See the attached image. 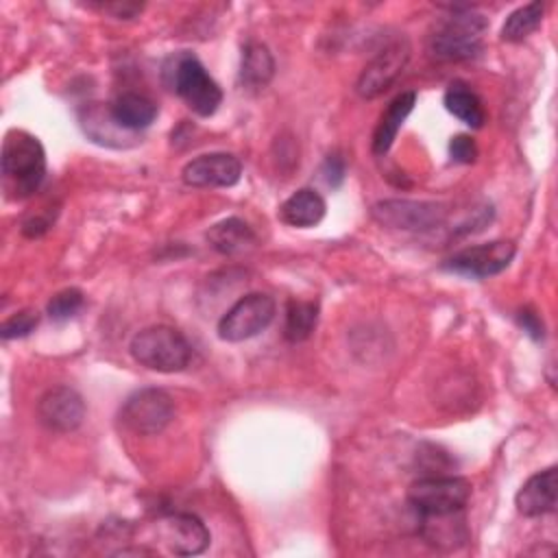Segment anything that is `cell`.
<instances>
[{
    "label": "cell",
    "instance_id": "5bb4252c",
    "mask_svg": "<svg viewBox=\"0 0 558 558\" xmlns=\"http://www.w3.org/2000/svg\"><path fill=\"white\" fill-rule=\"evenodd\" d=\"M558 469L549 466L534 473L514 495V506L523 517H543L556 510Z\"/></svg>",
    "mask_w": 558,
    "mask_h": 558
},
{
    "label": "cell",
    "instance_id": "d4e9b609",
    "mask_svg": "<svg viewBox=\"0 0 558 558\" xmlns=\"http://www.w3.org/2000/svg\"><path fill=\"white\" fill-rule=\"evenodd\" d=\"M449 155L458 163H473L477 157V144L471 135H456L449 142Z\"/></svg>",
    "mask_w": 558,
    "mask_h": 558
},
{
    "label": "cell",
    "instance_id": "ba28073f",
    "mask_svg": "<svg viewBox=\"0 0 558 558\" xmlns=\"http://www.w3.org/2000/svg\"><path fill=\"white\" fill-rule=\"evenodd\" d=\"M371 216L388 229L399 231H434L445 225L447 209L440 203L386 198L373 205Z\"/></svg>",
    "mask_w": 558,
    "mask_h": 558
},
{
    "label": "cell",
    "instance_id": "4fadbf2b",
    "mask_svg": "<svg viewBox=\"0 0 558 558\" xmlns=\"http://www.w3.org/2000/svg\"><path fill=\"white\" fill-rule=\"evenodd\" d=\"M161 543L177 556H196L209 547V530L190 512H174L159 521Z\"/></svg>",
    "mask_w": 558,
    "mask_h": 558
},
{
    "label": "cell",
    "instance_id": "30bf717a",
    "mask_svg": "<svg viewBox=\"0 0 558 558\" xmlns=\"http://www.w3.org/2000/svg\"><path fill=\"white\" fill-rule=\"evenodd\" d=\"M410 59V44L405 39H397L388 44L366 68L360 72L355 92L362 98H377L381 96L405 70Z\"/></svg>",
    "mask_w": 558,
    "mask_h": 558
},
{
    "label": "cell",
    "instance_id": "3957f363",
    "mask_svg": "<svg viewBox=\"0 0 558 558\" xmlns=\"http://www.w3.org/2000/svg\"><path fill=\"white\" fill-rule=\"evenodd\" d=\"M129 351L137 364L157 373H179L192 360V347L185 336L168 325H153L137 331Z\"/></svg>",
    "mask_w": 558,
    "mask_h": 558
},
{
    "label": "cell",
    "instance_id": "9a60e30c",
    "mask_svg": "<svg viewBox=\"0 0 558 558\" xmlns=\"http://www.w3.org/2000/svg\"><path fill=\"white\" fill-rule=\"evenodd\" d=\"M327 211L325 198L312 190V187H301L294 194H290L281 205H279V220L296 227V229H307L316 227Z\"/></svg>",
    "mask_w": 558,
    "mask_h": 558
},
{
    "label": "cell",
    "instance_id": "7a4b0ae2",
    "mask_svg": "<svg viewBox=\"0 0 558 558\" xmlns=\"http://www.w3.org/2000/svg\"><path fill=\"white\" fill-rule=\"evenodd\" d=\"M488 22L469 7H451L427 39L432 57L438 61H464L482 50V35Z\"/></svg>",
    "mask_w": 558,
    "mask_h": 558
},
{
    "label": "cell",
    "instance_id": "52a82bcc",
    "mask_svg": "<svg viewBox=\"0 0 558 558\" xmlns=\"http://www.w3.org/2000/svg\"><path fill=\"white\" fill-rule=\"evenodd\" d=\"M174 418V401L166 390L144 388L133 392L120 408L122 425L140 436L163 432Z\"/></svg>",
    "mask_w": 558,
    "mask_h": 558
},
{
    "label": "cell",
    "instance_id": "5b68a950",
    "mask_svg": "<svg viewBox=\"0 0 558 558\" xmlns=\"http://www.w3.org/2000/svg\"><path fill=\"white\" fill-rule=\"evenodd\" d=\"M170 85L201 118H209L222 102V89L194 54H179L170 70Z\"/></svg>",
    "mask_w": 558,
    "mask_h": 558
},
{
    "label": "cell",
    "instance_id": "4316f807",
    "mask_svg": "<svg viewBox=\"0 0 558 558\" xmlns=\"http://www.w3.org/2000/svg\"><path fill=\"white\" fill-rule=\"evenodd\" d=\"M517 318H519V325H521L532 338H541V336H543V323L538 320V316H536L534 312L521 310Z\"/></svg>",
    "mask_w": 558,
    "mask_h": 558
},
{
    "label": "cell",
    "instance_id": "8fae6325",
    "mask_svg": "<svg viewBox=\"0 0 558 558\" xmlns=\"http://www.w3.org/2000/svg\"><path fill=\"white\" fill-rule=\"evenodd\" d=\"M39 421L52 432H74L85 418V401L70 386H54L46 390L37 403Z\"/></svg>",
    "mask_w": 558,
    "mask_h": 558
},
{
    "label": "cell",
    "instance_id": "44dd1931",
    "mask_svg": "<svg viewBox=\"0 0 558 558\" xmlns=\"http://www.w3.org/2000/svg\"><path fill=\"white\" fill-rule=\"evenodd\" d=\"M318 323V303L316 301H301L290 299L286 305V325L283 336L290 342H303L312 336Z\"/></svg>",
    "mask_w": 558,
    "mask_h": 558
},
{
    "label": "cell",
    "instance_id": "603a6c76",
    "mask_svg": "<svg viewBox=\"0 0 558 558\" xmlns=\"http://www.w3.org/2000/svg\"><path fill=\"white\" fill-rule=\"evenodd\" d=\"M85 303V296L78 288H65L59 290L46 305V312L52 320H68L81 312Z\"/></svg>",
    "mask_w": 558,
    "mask_h": 558
},
{
    "label": "cell",
    "instance_id": "ffe728a7",
    "mask_svg": "<svg viewBox=\"0 0 558 558\" xmlns=\"http://www.w3.org/2000/svg\"><path fill=\"white\" fill-rule=\"evenodd\" d=\"M205 238L222 255H233V253H240L255 244V233L240 218H225V220L211 225L209 231L205 233Z\"/></svg>",
    "mask_w": 558,
    "mask_h": 558
},
{
    "label": "cell",
    "instance_id": "277c9868",
    "mask_svg": "<svg viewBox=\"0 0 558 558\" xmlns=\"http://www.w3.org/2000/svg\"><path fill=\"white\" fill-rule=\"evenodd\" d=\"M471 497V482L458 475H429L410 484L408 501L421 517L458 514Z\"/></svg>",
    "mask_w": 558,
    "mask_h": 558
},
{
    "label": "cell",
    "instance_id": "7c38bea8",
    "mask_svg": "<svg viewBox=\"0 0 558 558\" xmlns=\"http://www.w3.org/2000/svg\"><path fill=\"white\" fill-rule=\"evenodd\" d=\"M242 177V163L231 153H207L187 161L181 179L192 187H231Z\"/></svg>",
    "mask_w": 558,
    "mask_h": 558
},
{
    "label": "cell",
    "instance_id": "cb8c5ba5",
    "mask_svg": "<svg viewBox=\"0 0 558 558\" xmlns=\"http://www.w3.org/2000/svg\"><path fill=\"white\" fill-rule=\"evenodd\" d=\"M39 323V314L33 312V310H22V312H15L13 316H9L2 327H0V336L4 340H13V338H24L28 336Z\"/></svg>",
    "mask_w": 558,
    "mask_h": 558
},
{
    "label": "cell",
    "instance_id": "ac0fdd59",
    "mask_svg": "<svg viewBox=\"0 0 558 558\" xmlns=\"http://www.w3.org/2000/svg\"><path fill=\"white\" fill-rule=\"evenodd\" d=\"M275 74V59L270 50L259 41H248L240 61V85L248 92L264 89Z\"/></svg>",
    "mask_w": 558,
    "mask_h": 558
},
{
    "label": "cell",
    "instance_id": "7402d4cb",
    "mask_svg": "<svg viewBox=\"0 0 558 558\" xmlns=\"http://www.w3.org/2000/svg\"><path fill=\"white\" fill-rule=\"evenodd\" d=\"M543 11H545L543 2H530L512 11L501 26V39L510 44L523 41L530 33H534L541 26Z\"/></svg>",
    "mask_w": 558,
    "mask_h": 558
},
{
    "label": "cell",
    "instance_id": "8992f818",
    "mask_svg": "<svg viewBox=\"0 0 558 558\" xmlns=\"http://www.w3.org/2000/svg\"><path fill=\"white\" fill-rule=\"evenodd\" d=\"M275 299L264 292H251L238 299L218 320V336L225 342H242L262 333L275 318Z\"/></svg>",
    "mask_w": 558,
    "mask_h": 558
},
{
    "label": "cell",
    "instance_id": "e0dca14e",
    "mask_svg": "<svg viewBox=\"0 0 558 558\" xmlns=\"http://www.w3.org/2000/svg\"><path fill=\"white\" fill-rule=\"evenodd\" d=\"M111 116L113 120L129 133L146 129L153 124V120L157 118V105L146 98L144 94H135V92H124L120 94L111 105Z\"/></svg>",
    "mask_w": 558,
    "mask_h": 558
},
{
    "label": "cell",
    "instance_id": "2e32d148",
    "mask_svg": "<svg viewBox=\"0 0 558 558\" xmlns=\"http://www.w3.org/2000/svg\"><path fill=\"white\" fill-rule=\"evenodd\" d=\"M416 105V92H401L397 98H392V102L388 105V109L381 113L375 133H373V153L384 157L390 146L397 140L399 129L403 126L405 118L410 116V111Z\"/></svg>",
    "mask_w": 558,
    "mask_h": 558
},
{
    "label": "cell",
    "instance_id": "d6986e66",
    "mask_svg": "<svg viewBox=\"0 0 558 558\" xmlns=\"http://www.w3.org/2000/svg\"><path fill=\"white\" fill-rule=\"evenodd\" d=\"M445 109L456 116L460 122H464L471 129H482L486 122V109L480 100V96L464 83L456 81L445 92Z\"/></svg>",
    "mask_w": 558,
    "mask_h": 558
},
{
    "label": "cell",
    "instance_id": "9c48e42d",
    "mask_svg": "<svg viewBox=\"0 0 558 558\" xmlns=\"http://www.w3.org/2000/svg\"><path fill=\"white\" fill-rule=\"evenodd\" d=\"M517 248L508 240H495L477 246H466L458 253H453L442 266L451 272L473 277V279H486L493 275H499L506 270L514 257Z\"/></svg>",
    "mask_w": 558,
    "mask_h": 558
},
{
    "label": "cell",
    "instance_id": "6da1fadb",
    "mask_svg": "<svg viewBox=\"0 0 558 558\" xmlns=\"http://www.w3.org/2000/svg\"><path fill=\"white\" fill-rule=\"evenodd\" d=\"M2 179L11 198L31 196L46 174V150L28 131L13 129L2 142Z\"/></svg>",
    "mask_w": 558,
    "mask_h": 558
},
{
    "label": "cell",
    "instance_id": "484cf974",
    "mask_svg": "<svg viewBox=\"0 0 558 558\" xmlns=\"http://www.w3.org/2000/svg\"><path fill=\"white\" fill-rule=\"evenodd\" d=\"M344 174H347L344 159L338 153L327 155L325 161H323V179H325V183L331 185V187H338L344 181Z\"/></svg>",
    "mask_w": 558,
    "mask_h": 558
}]
</instances>
